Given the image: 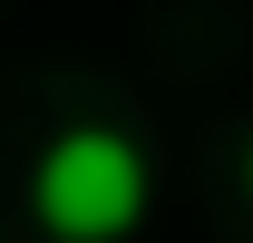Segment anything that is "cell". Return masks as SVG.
Instances as JSON below:
<instances>
[{"label": "cell", "mask_w": 253, "mask_h": 243, "mask_svg": "<svg viewBox=\"0 0 253 243\" xmlns=\"http://www.w3.org/2000/svg\"><path fill=\"white\" fill-rule=\"evenodd\" d=\"M30 204H39L49 243H117L146 214V156L126 146L117 126H68L59 146L39 156Z\"/></svg>", "instance_id": "obj_1"}]
</instances>
